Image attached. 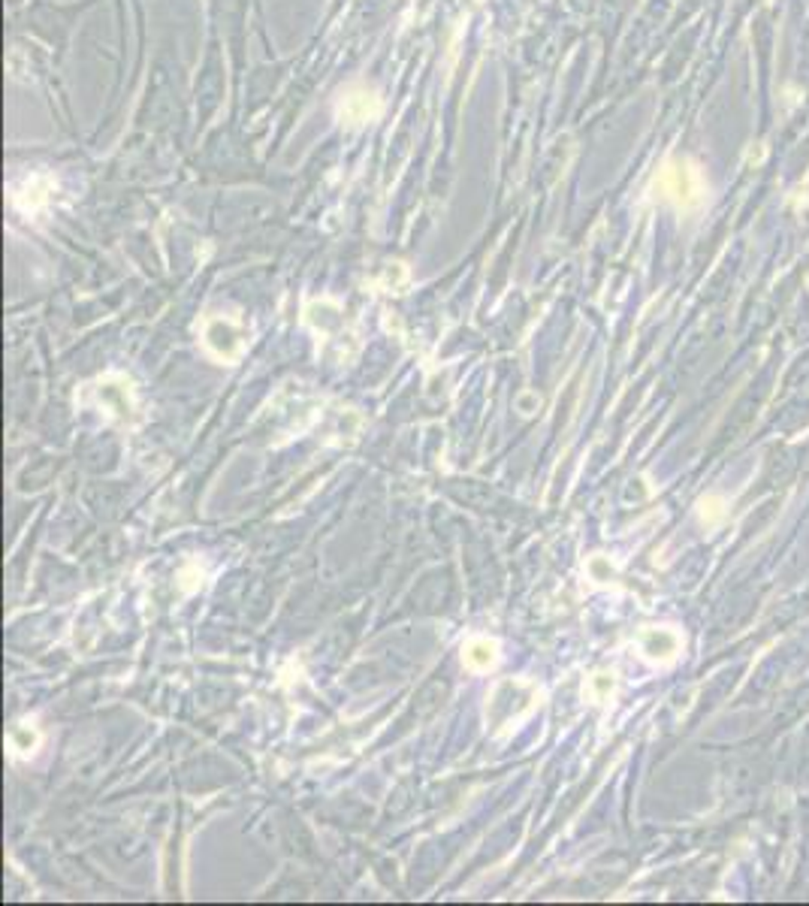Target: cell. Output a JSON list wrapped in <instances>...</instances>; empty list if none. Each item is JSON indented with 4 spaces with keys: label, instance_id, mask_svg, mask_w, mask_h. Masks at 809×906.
Masks as SVG:
<instances>
[{
    "label": "cell",
    "instance_id": "obj_5",
    "mask_svg": "<svg viewBox=\"0 0 809 906\" xmlns=\"http://www.w3.org/2000/svg\"><path fill=\"white\" fill-rule=\"evenodd\" d=\"M466 664L475 671H486L495 664V644L486 641V637H475L466 646Z\"/></svg>",
    "mask_w": 809,
    "mask_h": 906
},
{
    "label": "cell",
    "instance_id": "obj_8",
    "mask_svg": "<svg viewBox=\"0 0 809 906\" xmlns=\"http://www.w3.org/2000/svg\"><path fill=\"white\" fill-rule=\"evenodd\" d=\"M592 692H595V698H607L610 692H614V677H610V674H595V677H592Z\"/></svg>",
    "mask_w": 809,
    "mask_h": 906
},
{
    "label": "cell",
    "instance_id": "obj_2",
    "mask_svg": "<svg viewBox=\"0 0 809 906\" xmlns=\"http://www.w3.org/2000/svg\"><path fill=\"white\" fill-rule=\"evenodd\" d=\"M377 112H381V100L375 97V91H368L366 85H354L339 97V118L344 124L357 127L372 121Z\"/></svg>",
    "mask_w": 809,
    "mask_h": 906
},
{
    "label": "cell",
    "instance_id": "obj_4",
    "mask_svg": "<svg viewBox=\"0 0 809 906\" xmlns=\"http://www.w3.org/2000/svg\"><path fill=\"white\" fill-rule=\"evenodd\" d=\"M641 650L652 662H670L679 653V637L670 628H650L641 637Z\"/></svg>",
    "mask_w": 809,
    "mask_h": 906
},
{
    "label": "cell",
    "instance_id": "obj_7",
    "mask_svg": "<svg viewBox=\"0 0 809 906\" xmlns=\"http://www.w3.org/2000/svg\"><path fill=\"white\" fill-rule=\"evenodd\" d=\"M586 568H589V577L595 583H607L610 577H614V565H610L604 556H592Z\"/></svg>",
    "mask_w": 809,
    "mask_h": 906
},
{
    "label": "cell",
    "instance_id": "obj_1",
    "mask_svg": "<svg viewBox=\"0 0 809 906\" xmlns=\"http://www.w3.org/2000/svg\"><path fill=\"white\" fill-rule=\"evenodd\" d=\"M203 342L218 360L233 362L245 351V330L233 317H209L203 326Z\"/></svg>",
    "mask_w": 809,
    "mask_h": 906
},
{
    "label": "cell",
    "instance_id": "obj_6",
    "mask_svg": "<svg viewBox=\"0 0 809 906\" xmlns=\"http://www.w3.org/2000/svg\"><path fill=\"white\" fill-rule=\"evenodd\" d=\"M10 746L15 749L19 755H31L33 749L40 746V735H37V728L33 725H15V728L10 731Z\"/></svg>",
    "mask_w": 809,
    "mask_h": 906
},
{
    "label": "cell",
    "instance_id": "obj_3",
    "mask_svg": "<svg viewBox=\"0 0 809 906\" xmlns=\"http://www.w3.org/2000/svg\"><path fill=\"white\" fill-rule=\"evenodd\" d=\"M698 176L686 167V163H670V167L661 172V194L668 200H674L679 206H688L692 197H698Z\"/></svg>",
    "mask_w": 809,
    "mask_h": 906
}]
</instances>
